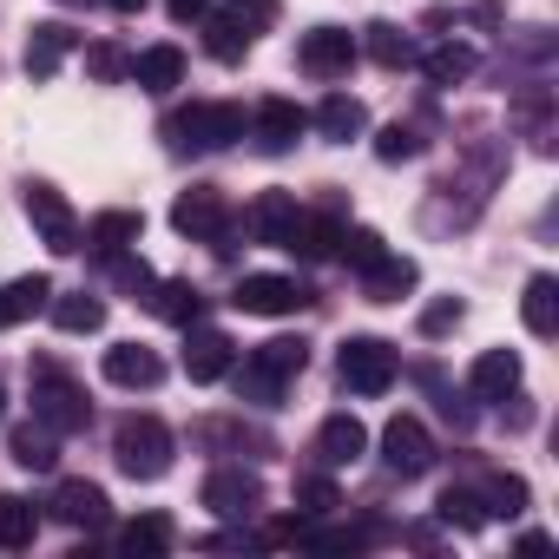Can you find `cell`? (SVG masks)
<instances>
[{
  "label": "cell",
  "instance_id": "cell-1",
  "mask_svg": "<svg viewBox=\"0 0 559 559\" xmlns=\"http://www.w3.org/2000/svg\"><path fill=\"white\" fill-rule=\"evenodd\" d=\"M243 132H250V119H243V106H230V99H191V106H178V112L165 119L171 152H224V145H237Z\"/></svg>",
  "mask_w": 559,
  "mask_h": 559
},
{
  "label": "cell",
  "instance_id": "cell-2",
  "mask_svg": "<svg viewBox=\"0 0 559 559\" xmlns=\"http://www.w3.org/2000/svg\"><path fill=\"white\" fill-rule=\"evenodd\" d=\"M304 362H310V343H304V336H276V343L250 349L243 369H237V402L276 408V402H284V382L304 376Z\"/></svg>",
  "mask_w": 559,
  "mask_h": 559
},
{
  "label": "cell",
  "instance_id": "cell-3",
  "mask_svg": "<svg viewBox=\"0 0 559 559\" xmlns=\"http://www.w3.org/2000/svg\"><path fill=\"white\" fill-rule=\"evenodd\" d=\"M171 454H178V441H171V428L158 415H126L112 428V461H119L126 480H165Z\"/></svg>",
  "mask_w": 559,
  "mask_h": 559
},
{
  "label": "cell",
  "instance_id": "cell-4",
  "mask_svg": "<svg viewBox=\"0 0 559 559\" xmlns=\"http://www.w3.org/2000/svg\"><path fill=\"white\" fill-rule=\"evenodd\" d=\"M270 21H276L270 0H224V8H211V14H204V47H211V60L237 67V60L250 53V40H257Z\"/></svg>",
  "mask_w": 559,
  "mask_h": 559
},
{
  "label": "cell",
  "instance_id": "cell-5",
  "mask_svg": "<svg viewBox=\"0 0 559 559\" xmlns=\"http://www.w3.org/2000/svg\"><path fill=\"white\" fill-rule=\"evenodd\" d=\"M34 421H47L53 435H80L93 421L86 389L60 369V362H34Z\"/></svg>",
  "mask_w": 559,
  "mask_h": 559
},
{
  "label": "cell",
  "instance_id": "cell-6",
  "mask_svg": "<svg viewBox=\"0 0 559 559\" xmlns=\"http://www.w3.org/2000/svg\"><path fill=\"white\" fill-rule=\"evenodd\" d=\"M21 204H27V217H34V230H40V243H47L53 257H73V250H80V211L67 204L60 185L27 178V185H21Z\"/></svg>",
  "mask_w": 559,
  "mask_h": 559
},
{
  "label": "cell",
  "instance_id": "cell-7",
  "mask_svg": "<svg viewBox=\"0 0 559 559\" xmlns=\"http://www.w3.org/2000/svg\"><path fill=\"white\" fill-rule=\"evenodd\" d=\"M395 369H402V356H395V343H382V336H349L343 356H336V376H343V389H356V395H389V389H395Z\"/></svg>",
  "mask_w": 559,
  "mask_h": 559
},
{
  "label": "cell",
  "instance_id": "cell-8",
  "mask_svg": "<svg viewBox=\"0 0 559 559\" xmlns=\"http://www.w3.org/2000/svg\"><path fill=\"white\" fill-rule=\"evenodd\" d=\"M382 461H389V474H402V480H421V474L435 467V435L421 428V415H395V421L382 428Z\"/></svg>",
  "mask_w": 559,
  "mask_h": 559
},
{
  "label": "cell",
  "instance_id": "cell-9",
  "mask_svg": "<svg viewBox=\"0 0 559 559\" xmlns=\"http://www.w3.org/2000/svg\"><path fill=\"white\" fill-rule=\"evenodd\" d=\"M243 317H297L304 304H310V290L297 284V276H270V270H257V276H243L237 284V297H230Z\"/></svg>",
  "mask_w": 559,
  "mask_h": 559
},
{
  "label": "cell",
  "instance_id": "cell-10",
  "mask_svg": "<svg viewBox=\"0 0 559 559\" xmlns=\"http://www.w3.org/2000/svg\"><path fill=\"white\" fill-rule=\"evenodd\" d=\"M198 500H204L217 520H250V513L263 507V480L243 474V467H211L204 487H198Z\"/></svg>",
  "mask_w": 559,
  "mask_h": 559
},
{
  "label": "cell",
  "instance_id": "cell-11",
  "mask_svg": "<svg viewBox=\"0 0 559 559\" xmlns=\"http://www.w3.org/2000/svg\"><path fill=\"white\" fill-rule=\"evenodd\" d=\"M356 34L349 27H310L304 34V47H297V60H304V73L310 80H343L349 67H356Z\"/></svg>",
  "mask_w": 559,
  "mask_h": 559
},
{
  "label": "cell",
  "instance_id": "cell-12",
  "mask_svg": "<svg viewBox=\"0 0 559 559\" xmlns=\"http://www.w3.org/2000/svg\"><path fill=\"white\" fill-rule=\"evenodd\" d=\"M171 230L224 243V237H230V211H224V191H217V185H191V191L171 204Z\"/></svg>",
  "mask_w": 559,
  "mask_h": 559
},
{
  "label": "cell",
  "instance_id": "cell-13",
  "mask_svg": "<svg viewBox=\"0 0 559 559\" xmlns=\"http://www.w3.org/2000/svg\"><path fill=\"white\" fill-rule=\"evenodd\" d=\"M47 507H53V520H60V526H73V533H99V526H106V513H112L106 487H93V480H60Z\"/></svg>",
  "mask_w": 559,
  "mask_h": 559
},
{
  "label": "cell",
  "instance_id": "cell-14",
  "mask_svg": "<svg viewBox=\"0 0 559 559\" xmlns=\"http://www.w3.org/2000/svg\"><path fill=\"white\" fill-rule=\"evenodd\" d=\"M297 191H257V204L243 211V230L257 243H276V250H290V230H297Z\"/></svg>",
  "mask_w": 559,
  "mask_h": 559
},
{
  "label": "cell",
  "instance_id": "cell-15",
  "mask_svg": "<svg viewBox=\"0 0 559 559\" xmlns=\"http://www.w3.org/2000/svg\"><path fill=\"white\" fill-rule=\"evenodd\" d=\"M304 126H310V112H304L297 99H263V106L250 112V139H257V152H290V145L304 139Z\"/></svg>",
  "mask_w": 559,
  "mask_h": 559
},
{
  "label": "cell",
  "instance_id": "cell-16",
  "mask_svg": "<svg viewBox=\"0 0 559 559\" xmlns=\"http://www.w3.org/2000/svg\"><path fill=\"white\" fill-rule=\"evenodd\" d=\"M237 369V343L211 323H191V343H185V376L191 382H224Z\"/></svg>",
  "mask_w": 559,
  "mask_h": 559
},
{
  "label": "cell",
  "instance_id": "cell-17",
  "mask_svg": "<svg viewBox=\"0 0 559 559\" xmlns=\"http://www.w3.org/2000/svg\"><path fill=\"white\" fill-rule=\"evenodd\" d=\"M520 349H480L474 356V369H467V395L474 402H507L513 389H520Z\"/></svg>",
  "mask_w": 559,
  "mask_h": 559
},
{
  "label": "cell",
  "instance_id": "cell-18",
  "mask_svg": "<svg viewBox=\"0 0 559 559\" xmlns=\"http://www.w3.org/2000/svg\"><path fill=\"white\" fill-rule=\"evenodd\" d=\"M139 230H145V217H139V211H99L93 224H80V250H93L99 263H112L119 250H132V243H139Z\"/></svg>",
  "mask_w": 559,
  "mask_h": 559
},
{
  "label": "cell",
  "instance_id": "cell-19",
  "mask_svg": "<svg viewBox=\"0 0 559 559\" xmlns=\"http://www.w3.org/2000/svg\"><path fill=\"white\" fill-rule=\"evenodd\" d=\"M99 369H106L112 389H158V382H165V362H158V349H145V343H112Z\"/></svg>",
  "mask_w": 559,
  "mask_h": 559
},
{
  "label": "cell",
  "instance_id": "cell-20",
  "mask_svg": "<svg viewBox=\"0 0 559 559\" xmlns=\"http://www.w3.org/2000/svg\"><path fill=\"white\" fill-rule=\"evenodd\" d=\"M73 53H80V34H73L67 21H40V27L27 34V73H34V80H53Z\"/></svg>",
  "mask_w": 559,
  "mask_h": 559
},
{
  "label": "cell",
  "instance_id": "cell-21",
  "mask_svg": "<svg viewBox=\"0 0 559 559\" xmlns=\"http://www.w3.org/2000/svg\"><path fill=\"white\" fill-rule=\"evenodd\" d=\"M369 454V428L356 421V415H330L323 428H317V461L323 467H356Z\"/></svg>",
  "mask_w": 559,
  "mask_h": 559
},
{
  "label": "cell",
  "instance_id": "cell-22",
  "mask_svg": "<svg viewBox=\"0 0 559 559\" xmlns=\"http://www.w3.org/2000/svg\"><path fill=\"white\" fill-rule=\"evenodd\" d=\"M8 454H14L27 474H53V467H60V435H53L47 421H21V428L8 435Z\"/></svg>",
  "mask_w": 559,
  "mask_h": 559
},
{
  "label": "cell",
  "instance_id": "cell-23",
  "mask_svg": "<svg viewBox=\"0 0 559 559\" xmlns=\"http://www.w3.org/2000/svg\"><path fill=\"white\" fill-rule=\"evenodd\" d=\"M323 139H336V145H349V139H362L369 132V112H362V99L356 93H330L323 106H317V119H310Z\"/></svg>",
  "mask_w": 559,
  "mask_h": 559
},
{
  "label": "cell",
  "instance_id": "cell-24",
  "mask_svg": "<svg viewBox=\"0 0 559 559\" xmlns=\"http://www.w3.org/2000/svg\"><path fill=\"white\" fill-rule=\"evenodd\" d=\"M520 323L546 343V336H559V284L539 270V276H526V297H520Z\"/></svg>",
  "mask_w": 559,
  "mask_h": 559
},
{
  "label": "cell",
  "instance_id": "cell-25",
  "mask_svg": "<svg viewBox=\"0 0 559 559\" xmlns=\"http://www.w3.org/2000/svg\"><path fill=\"white\" fill-rule=\"evenodd\" d=\"M415 276H421L415 257H395V250H389L376 270H362V290H369V304H402V297L415 290Z\"/></svg>",
  "mask_w": 559,
  "mask_h": 559
},
{
  "label": "cell",
  "instance_id": "cell-26",
  "mask_svg": "<svg viewBox=\"0 0 559 559\" xmlns=\"http://www.w3.org/2000/svg\"><path fill=\"white\" fill-rule=\"evenodd\" d=\"M47 304H53V284H47V276H14V284H0V330L40 317Z\"/></svg>",
  "mask_w": 559,
  "mask_h": 559
},
{
  "label": "cell",
  "instance_id": "cell-27",
  "mask_svg": "<svg viewBox=\"0 0 559 559\" xmlns=\"http://www.w3.org/2000/svg\"><path fill=\"white\" fill-rule=\"evenodd\" d=\"M145 304H152V317H165L171 330H191V323L204 317V297L185 284V276H171V284H152V297H145Z\"/></svg>",
  "mask_w": 559,
  "mask_h": 559
},
{
  "label": "cell",
  "instance_id": "cell-28",
  "mask_svg": "<svg viewBox=\"0 0 559 559\" xmlns=\"http://www.w3.org/2000/svg\"><path fill=\"white\" fill-rule=\"evenodd\" d=\"M132 80L145 86V93H171V86H185V53L165 40V47H145L139 60H132Z\"/></svg>",
  "mask_w": 559,
  "mask_h": 559
},
{
  "label": "cell",
  "instance_id": "cell-29",
  "mask_svg": "<svg viewBox=\"0 0 559 559\" xmlns=\"http://www.w3.org/2000/svg\"><path fill=\"white\" fill-rule=\"evenodd\" d=\"M336 243H343V217H330V211L297 217V230H290V250H297V257H310V263H330V257H336Z\"/></svg>",
  "mask_w": 559,
  "mask_h": 559
},
{
  "label": "cell",
  "instance_id": "cell-30",
  "mask_svg": "<svg viewBox=\"0 0 559 559\" xmlns=\"http://www.w3.org/2000/svg\"><path fill=\"white\" fill-rule=\"evenodd\" d=\"M40 539V513L21 493H0V552H27Z\"/></svg>",
  "mask_w": 559,
  "mask_h": 559
},
{
  "label": "cell",
  "instance_id": "cell-31",
  "mask_svg": "<svg viewBox=\"0 0 559 559\" xmlns=\"http://www.w3.org/2000/svg\"><path fill=\"white\" fill-rule=\"evenodd\" d=\"M171 539H178V526H171L165 513H139V520L119 533V546H126L132 559H158V552H171Z\"/></svg>",
  "mask_w": 559,
  "mask_h": 559
},
{
  "label": "cell",
  "instance_id": "cell-32",
  "mask_svg": "<svg viewBox=\"0 0 559 559\" xmlns=\"http://www.w3.org/2000/svg\"><path fill=\"white\" fill-rule=\"evenodd\" d=\"M356 47H362V53H369L376 67H389V73L415 60V40H408L402 27H389V21H376V27H362V40H356Z\"/></svg>",
  "mask_w": 559,
  "mask_h": 559
},
{
  "label": "cell",
  "instance_id": "cell-33",
  "mask_svg": "<svg viewBox=\"0 0 559 559\" xmlns=\"http://www.w3.org/2000/svg\"><path fill=\"white\" fill-rule=\"evenodd\" d=\"M47 310H53V323H60L67 336H93V330H106V304H99V297H86V290L53 297Z\"/></svg>",
  "mask_w": 559,
  "mask_h": 559
},
{
  "label": "cell",
  "instance_id": "cell-34",
  "mask_svg": "<svg viewBox=\"0 0 559 559\" xmlns=\"http://www.w3.org/2000/svg\"><path fill=\"white\" fill-rule=\"evenodd\" d=\"M435 513H441V526H461V533H480V526H487L480 487H448V493L435 500Z\"/></svg>",
  "mask_w": 559,
  "mask_h": 559
},
{
  "label": "cell",
  "instance_id": "cell-35",
  "mask_svg": "<svg viewBox=\"0 0 559 559\" xmlns=\"http://www.w3.org/2000/svg\"><path fill=\"white\" fill-rule=\"evenodd\" d=\"M421 73H428L435 86H461V80L474 73V47H467V40H441V47L421 60Z\"/></svg>",
  "mask_w": 559,
  "mask_h": 559
},
{
  "label": "cell",
  "instance_id": "cell-36",
  "mask_svg": "<svg viewBox=\"0 0 559 559\" xmlns=\"http://www.w3.org/2000/svg\"><path fill=\"white\" fill-rule=\"evenodd\" d=\"M480 500H487V520H520L526 513V480L520 474H493L480 487Z\"/></svg>",
  "mask_w": 559,
  "mask_h": 559
},
{
  "label": "cell",
  "instance_id": "cell-37",
  "mask_svg": "<svg viewBox=\"0 0 559 559\" xmlns=\"http://www.w3.org/2000/svg\"><path fill=\"white\" fill-rule=\"evenodd\" d=\"M297 507H304V520H330V513L343 507V493H336L330 474H304V480H297Z\"/></svg>",
  "mask_w": 559,
  "mask_h": 559
},
{
  "label": "cell",
  "instance_id": "cell-38",
  "mask_svg": "<svg viewBox=\"0 0 559 559\" xmlns=\"http://www.w3.org/2000/svg\"><path fill=\"white\" fill-rule=\"evenodd\" d=\"M106 270H112V284H119V290H132V297H152V284H158L152 263H145V257H132V250H119Z\"/></svg>",
  "mask_w": 559,
  "mask_h": 559
},
{
  "label": "cell",
  "instance_id": "cell-39",
  "mask_svg": "<svg viewBox=\"0 0 559 559\" xmlns=\"http://www.w3.org/2000/svg\"><path fill=\"white\" fill-rule=\"evenodd\" d=\"M336 257H349L356 270H376V263L389 257V243H382V230H343V243H336Z\"/></svg>",
  "mask_w": 559,
  "mask_h": 559
},
{
  "label": "cell",
  "instance_id": "cell-40",
  "mask_svg": "<svg viewBox=\"0 0 559 559\" xmlns=\"http://www.w3.org/2000/svg\"><path fill=\"white\" fill-rule=\"evenodd\" d=\"M376 158H382V165H402V158H421V132L395 119V126H389V132L376 139Z\"/></svg>",
  "mask_w": 559,
  "mask_h": 559
},
{
  "label": "cell",
  "instance_id": "cell-41",
  "mask_svg": "<svg viewBox=\"0 0 559 559\" xmlns=\"http://www.w3.org/2000/svg\"><path fill=\"white\" fill-rule=\"evenodd\" d=\"M86 67H93V80H106V86L132 73V60H126L119 47H86Z\"/></svg>",
  "mask_w": 559,
  "mask_h": 559
},
{
  "label": "cell",
  "instance_id": "cell-42",
  "mask_svg": "<svg viewBox=\"0 0 559 559\" xmlns=\"http://www.w3.org/2000/svg\"><path fill=\"white\" fill-rule=\"evenodd\" d=\"M461 317H467V310H461L454 297H441V304H428V310H421V336H448Z\"/></svg>",
  "mask_w": 559,
  "mask_h": 559
},
{
  "label": "cell",
  "instance_id": "cell-43",
  "mask_svg": "<svg viewBox=\"0 0 559 559\" xmlns=\"http://www.w3.org/2000/svg\"><path fill=\"white\" fill-rule=\"evenodd\" d=\"M310 546H323V552H356V546H369V533H362V526H330V533H310Z\"/></svg>",
  "mask_w": 559,
  "mask_h": 559
},
{
  "label": "cell",
  "instance_id": "cell-44",
  "mask_svg": "<svg viewBox=\"0 0 559 559\" xmlns=\"http://www.w3.org/2000/svg\"><path fill=\"white\" fill-rule=\"evenodd\" d=\"M263 539H270V546H297V539H310V526H304V520H276Z\"/></svg>",
  "mask_w": 559,
  "mask_h": 559
},
{
  "label": "cell",
  "instance_id": "cell-45",
  "mask_svg": "<svg viewBox=\"0 0 559 559\" xmlns=\"http://www.w3.org/2000/svg\"><path fill=\"white\" fill-rule=\"evenodd\" d=\"M165 8H171V21H204L211 0H165Z\"/></svg>",
  "mask_w": 559,
  "mask_h": 559
},
{
  "label": "cell",
  "instance_id": "cell-46",
  "mask_svg": "<svg viewBox=\"0 0 559 559\" xmlns=\"http://www.w3.org/2000/svg\"><path fill=\"white\" fill-rule=\"evenodd\" d=\"M106 8H112V14H139V8H145V0H106Z\"/></svg>",
  "mask_w": 559,
  "mask_h": 559
},
{
  "label": "cell",
  "instance_id": "cell-47",
  "mask_svg": "<svg viewBox=\"0 0 559 559\" xmlns=\"http://www.w3.org/2000/svg\"><path fill=\"white\" fill-rule=\"evenodd\" d=\"M0 415H8V389H0Z\"/></svg>",
  "mask_w": 559,
  "mask_h": 559
},
{
  "label": "cell",
  "instance_id": "cell-48",
  "mask_svg": "<svg viewBox=\"0 0 559 559\" xmlns=\"http://www.w3.org/2000/svg\"><path fill=\"white\" fill-rule=\"evenodd\" d=\"M60 8H80V0H60Z\"/></svg>",
  "mask_w": 559,
  "mask_h": 559
}]
</instances>
